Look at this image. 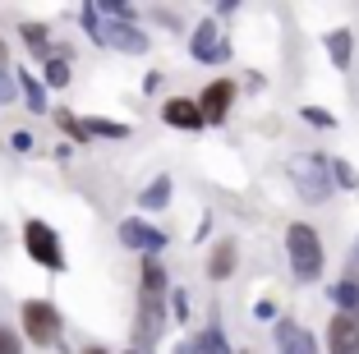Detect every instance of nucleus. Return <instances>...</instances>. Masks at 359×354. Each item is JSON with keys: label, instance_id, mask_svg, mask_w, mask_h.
<instances>
[{"label": "nucleus", "instance_id": "c85d7f7f", "mask_svg": "<svg viewBox=\"0 0 359 354\" xmlns=\"http://www.w3.org/2000/svg\"><path fill=\"white\" fill-rule=\"evenodd\" d=\"M10 147H14V152H32V134H28V129H14V134H10Z\"/></svg>", "mask_w": 359, "mask_h": 354}, {"label": "nucleus", "instance_id": "9d476101", "mask_svg": "<svg viewBox=\"0 0 359 354\" xmlns=\"http://www.w3.org/2000/svg\"><path fill=\"white\" fill-rule=\"evenodd\" d=\"M161 120H166L170 129H203L208 120H203V111H198V102H189V97H170L166 106H161Z\"/></svg>", "mask_w": 359, "mask_h": 354}, {"label": "nucleus", "instance_id": "6e6552de", "mask_svg": "<svg viewBox=\"0 0 359 354\" xmlns=\"http://www.w3.org/2000/svg\"><path fill=\"white\" fill-rule=\"evenodd\" d=\"M231 106H235V83L231 79H212V83L203 88V97H198V111H203L208 125H222L226 115H231Z\"/></svg>", "mask_w": 359, "mask_h": 354}, {"label": "nucleus", "instance_id": "39448f33", "mask_svg": "<svg viewBox=\"0 0 359 354\" xmlns=\"http://www.w3.org/2000/svg\"><path fill=\"white\" fill-rule=\"evenodd\" d=\"M23 249H28V258L37 262V267H46V271H65L60 235H55L46 221H28V226H23Z\"/></svg>", "mask_w": 359, "mask_h": 354}, {"label": "nucleus", "instance_id": "b1692460", "mask_svg": "<svg viewBox=\"0 0 359 354\" xmlns=\"http://www.w3.org/2000/svg\"><path fill=\"white\" fill-rule=\"evenodd\" d=\"M14 97H19V79H14L10 64H0V106H10Z\"/></svg>", "mask_w": 359, "mask_h": 354}, {"label": "nucleus", "instance_id": "473e14b6", "mask_svg": "<svg viewBox=\"0 0 359 354\" xmlns=\"http://www.w3.org/2000/svg\"><path fill=\"white\" fill-rule=\"evenodd\" d=\"M355 271H359V240H355Z\"/></svg>", "mask_w": 359, "mask_h": 354}, {"label": "nucleus", "instance_id": "a878e982", "mask_svg": "<svg viewBox=\"0 0 359 354\" xmlns=\"http://www.w3.org/2000/svg\"><path fill=\"white\" fill-rule=\"evenodd\" d=\"M0 354H23L19 332H14V327H5V322H0Z\"/></svg>", "mask_w": 359, "mask_h": 354}, {"label": "nucleus", "instance_id": "0eeeda50", "mask_svg": "<svg viewBox=\"0 0 359 354\" xmlns=\"http://www.w3.org/2000/svg\"><path fill=\"white\" fill-rule=\"evenodd\" d=\"M120 244L134 249V253H143V258H157V253L166 249V230L148 226L143 217H129V221H120Z\"/></svg>", "mask_w": 359, "mask_h": 354}, {"label": "nucleus", "instance_id": "4be33fe9", "mask_svg": "<svg viewBox=\"0 0 359 354\" xmlns=\"http://www.w3.org/2000/svg\"><path fill=\"white\" fill-rule=\"evenodd\" d=\"M55 125H60L65 134L74 138V143H93V138H88V129H83V120H79V115H69V111H55Z\"/></svg>", "mask_w": 359, "mask_h": 354}, {"label": "nucleus", "instance_id": "423d86ee", "mask_svg": "<svg viewBox=\"0 0 359 354\" xmlns=\"http://www.w3.org/2000/svg\"><path fill=\"white\" fill-rule=\"evenodd\" d=\"M189 55H194L198 64H222V60H231V42L222 37L217 19H203L198 28H194V37H189Z\"/></svg>", "mask_w": 359, "mask_h": 354}, {"label": "nucleus", "instance_id": "a211bd4d", "mask_svg": "<svg viewBox=\"0 0 359 354\" xmlns=\"http://www.w3.org/2000/svg\"><path fill=\"white\" fill-rule=\"evenodd\" d=\"M166 203H170V175H157L143 193H138V207L143 212H161Z\"/></svg>", "mask_w": 359, "mask_h": 354}, {"label": "nucleus", "instance_id": "2f4dec72", "mask_svg": "<svg viewBox=\"0 0 359 354\" xmlns=\"http://www.w3.org/2000/svg\"><path fill=\"white\" fill-rule=\"evenodd\" d=\"M0 64H5V37H0Z\"/></svg>", "mask_w": 359, "mask_h": 354}, {"label": "nucleus", "instance_id": "c756f323", "mask_svg": "<svg viewBox=\"0 0 359 354\" xmlns=\"http://www.w3.org/2000/svg\"><path fill=\"white\" fill-rule=\"evenodd\" d=\"M175 354H203V341H198V336H189V341L175 345Z\"/></svg>", "mask_w": 359, "mask_h": 354}, {"label": "nucleus", "instance_id": "7ed1b4c3", "mask_svg": "<svg viewBox=\"0 0 359 354\" xmlns=\"http://www.w3.org/2000/svg\"><path fill=\"white\" fill-rule=\"evenodd\" d=\"M290 184L304 203H327L337 179H332V161L327 156H290Z\"/></svg>", "mask_w": 359, "mask_h": 354}, {"label": "nucleus", "instance_id": "f257e3e1", "mask_svg": "<svg viewBox=\"0 0 359 354\" xmlns=\"http://www.w3.org/2000/svg\"><path fill=\"white\" fill-rule=\"evenodd\" d=\"M83 32L93 37L97 46H111V51H125V55H143L148 51V32L138 23H125V19H102L97 5H83Z\"/></svg>", "mask_w": 359, "mask_h": 354}, {"label": "nucleus", "instance_id": "6ab92c4d", "mask_svg": "<svg viewBox=\"0 0 359 354\" xmlns=\"http://www.w3.org/2000/svg\"><path fill=\"white\" fill-rule=\"evenodd\" d=\"M19 37H23V46H28L32 55L51 60V32H46L42 23H23V28H19Z\"/></svg>", "mask_w": 359, "mask_h": 354}, {"label": "nucleus", "instance_id": "7c9ffc66", "mask_svg": "<svg viewBox=\"0 0 359 354\" xmlns=\"http://www.w3.org/2000/svg\"><path fill=\"white\" fill-rule=\"evenodd\" d=\"M83 354H106V350H102V345H88V350H83Z\"/></svg>", "mask_w": 359, "mask_h": 354}, {"label": "nucleus", "instance_id": "72a5a7b5", "mask_svg": "<svg viewBox=\"0 0 359 354\" xmlns=\"http://www.w3.org/2000/svg\"><path fill=\"white\" fill-rule=\"evenodd\" d=\"M129 354H143V350H129Z\"/></svg>", "mask_w": 359, "mask_h": 354}, {"label": "nucleus", "instance_id": "f3484780", "mask_svg": "<svg viewBox=\"0 0 359 354\" xmlns=\"http://www.w3.org/2000/svg\"><path fill=\"white\" fill-rule=\"evenodd\" d=\"M327 55L337 69H350V55H355V37H350V28H332L327 32Z\"/></svg>", "mask_w": 359, "mask_h": 354}, {"label": "nucleus", "instance_id": "bb28decb", "mask_svg": "<svg viewBox=\"0 0 359 354\" xmlns=\"http://www.w3.org/2000/svg\"><path fill=\"white\" fill-rule=\"evenodd\" d=\"M299 115H304V120H309V125H313V129H332V125H337V120H332L327 111H318V106H304V111H299Z\"/></svg>", "mask_w": 359, "mask_h": 354}, {"label": "nucleus", "instance_id": "412c9836", "mask_svg": "<svg viewBox=\"0 0 359 354\" xmlns=\"http://www.w3.org/2000/svg\"><path fill=\"white\" fill-rule=\"evenodd\" d=\"M83 129H88V138H129V125H120V120H83Z\"/></svg>", "mask_w": 359, "mask_h": 354}, {"label": "nucleus", "instance_id": "1a4fd4ad", "mask_svg": "<svg viewBox=\"0 0 359 354\" xmlns=\"http://www.w3.org/2000/svg\"><path fill=\"white\" fill-rule=\"evenodd\" d=\"M138 299L143 304H166L170 299V276L157 258H143V267H138Z\"/></svg>", "mask_w": 359, "mask_h": 354}, {"label": "nucleus", "instance_id": "f8f14e48", "mask_svg": "<svg viewBox=\"0 0 359 354\" xmlns=\"http://www.w3.org/2000/svg\"><path fill=\"white\" fill-rule=\"evenodd\" d=\"M235 267H240V244L217 240L208 253V281H226V276H235Z\"/></svg>", "mask_w": 359, "mask_h": 354}, {"label": "nucleus", "instance_id": "5701e85b", "mask_svg": "<svg viewBox=\"0 0 359 354\" xmlns=\"http://www.w3.org/2000/svg\"><path fill=\"white\" fill-rule=\"evenodd\" d=\"M332 175H337L341 189H359V170L350 161H341V156H332Z\"/></svg>", "mask_w": 359, "mask_h": 354}, {"label": "nucleus", "instance_id": "20e7f679", "mask_svg": "<svg viewBox=\"0 0 359 354\" xmlns=\"http://www.w3.org/2000/svg\"><path fill=\"white\" fill-rule=\"evenodd\" d=\"M19 327H23V336H28L32 345H55L65 322H60V308H55V304H46V299H23Z\"/></svg>", "mask_w": 359, "mask_h": 354}, {"label": "nucleus", "instance_id": "cd10ccee", "mask_svg": "<svg viewBox=\"0 0 359 354\" xmlns=\"http://www.w3.org/2000/svg\"><path fill=\"white\" fill-rule=\"evenodd\" d=\"M170 313H175V318H180V322H184V318H189V294H184V290H170Z\"/></svg>", "mask_w": 359, "mask_h": 354}, {"label": "nucleus", "instance_id": "dca6fc26", "mask_svg": "<svg viewBox=\"0 0 359 354\" xmlns=\"http://www.w3.org/2000/svg\"><path fill=\"white\" fill-rule=\"evenodd\" d=\"M327 294H332V304H337V313H346V318H355V322H359V281H355V276L337 281Z\"/></svg>", "mask_w": 359, "mask_h": 354}, {"label": "nucleus", "instance_id": "9b49d317", "mask_svg": "<svg viewBox=\"0 0 359 354\" xmlns=\"http://www.w3.org/2000/svg\"><path fill=\"white\" fill-rule=\"evenodd\" d=\"M327 350L332 354H359V322L355 318L337 313V318L327 322Z\"/></svg>", "mask_w": 359, "mask_h": 354}, {"label": "nucleus", "instance_id": "2eb2a0df", "mask_svg": "<svg viewBox=\"0 0 359 354\" xmlns=\"http://www.w3.org/2000/svg\"><path fill=\"white\" fill-rule=\"evenodd\" d=\"M69 60H74V51H69V46H51V60H46L42 83L46 88H65V83H69Z\"/></svg>", "mask_w": 359, "mask_h": 354}, {"label": "nucleus", "instance_id": "aec40b11", "mask_svg": "<svg viewBox=\"0 0 359 354\" xmlns=\"http://www.w3.org/2000/svg\"><path fill=\"white\" fill-rule=\"evenodd\" d=\"M198 341H203V354H235L231 350V341H226V332H222V322L212 318V327L208 332H198Z\"/></svg>", "mask_w": 359, "mask_h": 354}, {"label": "nucleus", "instance_id": "393cba45", "mask_svg": "<svg viewBox=\"0 0 359 354\" xmlns=\"http://www.w3.org/2000/svg\"><path fill=\"white\" fill-rule=\"evenodd\" d=\"M97 10H102V19H125V23H134V5H125V0H102Z\"/></svg>", "mask_w": 359, "mask_h": 354}, {"label": "nucleus", "instance_id": "f03ea898", "mask_svg": "<svg viewBox=\"0 0 359 354\" xmlns=\"http://www.w3.org/2000/svg\"><path fill=\"white\" fill-rule=\"evenodd\" d=\"M285 253H290V271H295V281H318L323 276V240H318V230L295 221V226H285Z\"/></svg>", "mask_w": 359, "mask_h": 354}, {"label": "nucleus", "instance_id": "4468645a", "mask_svg": "<svg viewBox=\"0 0 359 354\" xmlns=\"http://www.w3.org/2000/svg\"><path fill=\"white\" fill-rule=\"evenodd\" d=\"M14 79H19V93H23V102H28V111H37V115L51 111V106H46V83L37 79V74H32V69H19Z\"/></svg>", "mask_w": 359, "mask_h": 354}, {"label": "nucleus", "instance_id": "ddd939ff", "mask_svg": "<svg viewBox=\"0 0 359 354\" xmlns=\"http://www.w3.org/2000/svg\"><path fill=\"white\" fill-rule=\"evenodd\" d=\"M276 350L281 354H318V345H313V336H309L304 327H295L290 318H285V322H276Z\"/></svg>", "mask_w": 359, "mask_h": 354}]
</instances>
